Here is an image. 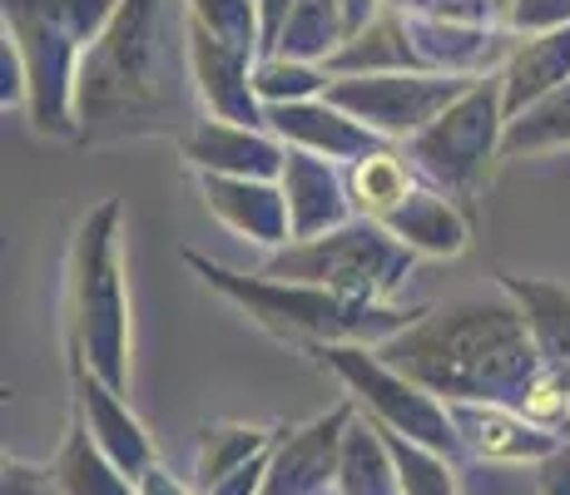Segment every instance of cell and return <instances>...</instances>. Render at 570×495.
I'll list each match as a JSON object with an SVG mask.
<instances>
[{"instance_id": "6da1fadb", "label": "cell", "mask_w": 570, "mask_h": 495, "mask_svg": "<svg viewBox=\"0 0 570 495\" xmlns=\"http://www.w3.org/2000/svg\"><path fill=\"white\" fill-rule=\"evenodd\" d=\"M179 10L174 0H119L109 26L80 60L75 80V119L85 145L129 135H174L184 139L194 119V65L189 30L179 40Z\"/></svg>"}, {"instance_id": "7a4b0ae2", "label": "cell", "mask_w": 570, "mask_h": 495, "mask_svg": "<svg viewBox=\"0 0 570 495\" xmlns=\"http://www.w3.org/2000/svg\"><path fill=\"white\" fill-rule=\"evenodd\" d=\"M377 357L442 402L501 406H521L531 377L546 367L521 307L487 297H462L442 313H422L407 333L382 343Z\"/></svg>"}, {"instance_id": "3957f363", "label": "cell", "mask_w": 570, "mask_h": 495, "mask_svg": "<svg viewBox=\"0 0 570 495\" xmlns=\"http://www.w3.org/2000/svg\"><path fill=\"white\" fill-rule=\"evenodd\" d=\"M194 268L204 273L224 297H234L258 327H268L273 337H288V343H353V347H382L397 333H407L426 307H387L377 297H347L333 293L323 283H288V278H244V273H228L218 263L199 258V253H184Z\"/></svg>"}, {"instance_id": "277c9868", "label": "cell", "mask_w": 570, "mask_h": 495, "mask_svg": "<svg viewBox=\"0 0 570 495\" xmlns=\"http://www.w3.org/2000/svg\"><path fill=\"white\" fill-rule=\"evenodd\" d=\"M119 0H0L6 36L26 65L30 125L55 139H80L75 119V80L95 36L109 26Z\"/></svg>"}, {"instance_id": "5b68a950", "label": "cell", "mask_w": 570, "mask_h": 495, "mask_svg": "<svg viewBox=\"0 0 570 495\" xmlns=\"http://www.w3.org/2000/svg\"><path fill=\"white\" fill-rule=\"evenodd\" d=\"M70 367L129 392V297L119 273V198L80 218L70 244Z\"/></svg>"}, {"instance_id": "8992f818", "label": "cell", "mask_w": 570, "mask_h": 495, "mask_svg": "<svg viewBox=\"0 0 570 495\" xmlns=\"http://www.w3.org/2000/svg\"><path fill=\"white\" fill-rule=\"evenodd\" d=\"M416 253L392 234L377 218H357V224H343L323 238H303V244H288L283 253L268 258V278H288V283H323L333 293L347 297H387L402 278L412 273Z\"/></svg>"}, {"instance_id": "52a82bcc", "label": "cell", "mask_w": 570, "mask_h": 495, "mask_svg": "<svg viewBox=\"0 0 570 495\" xmlns=\"http://www.w3.org/2000/svg\"><path fill=\"white\" fill-rule=\"evenodd\" d=\"M317 357L353 387V402L363 406L372 422H382L387 432L407 436V442L436 451V456H446V461L466 456V446H462V436H456V422H452L442 396L416 387L412 377H402V372L387 367L382 357H367V352L353 347V343H327V347H317Z\"/></svg>"}, {"instance_id": "ba28073f", "label": "cell", "mask_w": 570, "mask_h": 495, "mask_svg": "<svg viewBox=\"0 0 570 495\" xmlns=\"http://www.w3.org/2000/svg\"><path fill=\"white\" fill-rule=\"evenodd\" d=\"M481 75H442V70H392V75H333L323 99L343 115L363 119L382 139H412L432 119L462 99Z\"/></svg>"}, {"instance_id": "9c48e42d", "label": "cell", "mask_w": 570, "mask_h": 495, "mask_svg": "<svg viewBox=\"0 0 570 495\" xmlns=\"http://www.w3.org/2000/svg\"><path fill=\"white\" fill-rule=\"evenodd\" d=\"M501 135H507L501 80L481 75L442 119H432L422 135H412V159L426 179L446 184L452 194H476L481 174L501 154Z\"/></svg>"}, {"instance_id": "30bf717a", "label": "cell", "mask_w": 570, "mask_h": 495, "mask_svg": "<svg viewBox=\"0 0 570 495\" xmlns=\"http://www.w3.org/2000/svg\"><path fill=\"white\" fill-rule=\"evenodd\" d=\"M357 416V402L333 406L327 416L298 426V432H283L268 461V481L263 495H327L337 491V466H343V442L347 426Z\"/></svg>"}, {"instance_id": "8fae6325", "label": "cell", "mask_w": 570, "mask_h": 495, "mask_svg": "<svg viewBox=\"0 0 570 495\" xmlns=\"http://www.w3.org/2000/svg\"><path fill=\"white\" fill-rule=\"evenodd\" d=\"M189 30V65H194V85L199 99L214 119H234V125H263V99L254 90V55L218 40L214 30H204L199 20H184Z\"/></svg>"}, {"instance_id": "7c38bea8", "label": "cell", "mask_w": 570, "mask_h": 495, "mask_svg": "<svg viewBox=\"0 0 570 495\" xmlns=\"http://www.w3.org/2000/svg\"><path fill=\"white\" fill-rule=\"evenodd\" d=\"M446 412H452L466 456H476V461L535 466V461H546L566 442L561 432H546L531 416H521L517 406H501V402H446Z\"/></svg>"}, {"instance_id": "4fadbf2b", "label": "cell", "mask_w": 570, "mask_h": 495, "mask_svg": "<svg viewBox=\"0 0 570 495\" xmlns=\"http://www.w3.org/2000/svg\"><path fill=\"white\" fill-rule=\"evenodd\" d=\"M75 406H80V422L90 426V436L100 442V451L125 471L129 481H139L155 461V442H149L145 422L129 412L125 392H115L109 382H100L95 372L75 367Z\"/></svg>"}, {"instance_id": "5bb4252c", "label": "cell", "mask_w": 570, "mask_h": 495, "mask_svg": "<svg viewBox=\"0 0 570 495\" xmlns=\"http://www.w3.org/2000/svg\"><path fill=\"white\" fill-rule=\"evenodd\" d=\"M179 149L199 174H228V179H283L288 164V149L234 119H199L179 139Z\"/></svg>"}, {"instance_id": "9a60e30c", "label": "cell", "mask_w": 570, "mask_h": 495, "mask_svg": "<svg viewBox=\"0 0 570 495\" xmlns=\"http://www.w3.org/2000/svg\"><path fill=\"white\" fill-rule=\"evenodd\" d=\"M263 125L273 135H283L288 145L313 149L323 159H367V154L382 149V135H372L363 119L343 115L337 105L317 99H288V105H263Z\"/></svg>"}, {"instance_id": "2e32d148", "label": "cell", "mask_w": 570, "mask_h": 495, "mask_svg": "<svg viewBox=\"0 0 570 495\" xmlns=\"http://www.w3.org/2000/svg\"><path fill=\"white\" fill-rule=\"evenodd\" d=\"M283 194H288V218H293V244L303 238H323L333 228L353 224V204H347L343 179H337L333 159L313 149H288V164H283Z\"/></svg>"}, {"instance_id": "e0dca14e", "label": "cell", "mask_w": 570, "mask_h": 495, "mask_svg": "<svg viewBox=\"0 0 570 495\" xmlns=\"http://www.w3.org/2000/svg\"><path fill=\"white\" fill-rule=\"evenodd\" d=\"M204 198L234 234L254 238V244H263V248H288L293 244V218H288V194H283V184L204 174Z\"/></svg>"}, {"instance_id": "ac0fdd59", "label": "cell", "mask_w": 570, "mask_h": 495, "mask_svg": "<svg viewBox=\"0 0 570 495\" xmlns=\"http://www.w3.org/2000/svg\"><path fill=\"white\" fill-rule=\"evenodd\" d=\"M561 85H570V26L541 30V36H525L511 46L507 65H501V109L507 119H517Z\"/></svg>"}, {"instance_id": "d6986e66", "label": "cell", "mask_w": 570, "mask_h": 495, "mask_svg": "<svg viewBox=\"0 0 570 495\" xmlns=\"http://www.w3.org/2000/svg\"><path fill=\"white\" fill-rule=\"evenodd\" d=\"M323 70L327 75H392V70H432V65L416 50L407 16L402 10H377Z\"/></svg>"}, {"instance_id": "ffe728a7", "label": "cell", "mask_w": 570, "mask_h": 495, "mask_svg": "<svg viewBox=\"0 0 570 495\" xmlns=\"http://www.w3.org/2000/svg\"><path fill=\"white\" fill-rule=\"evenodd\" d=\"M501 288L517 297L541 362L570 377V288H556V283L541 278H517V273H501Z\"/></svg>"}, {"instance_id": "44dd1931", "label": "cell", "mask_w": 570, "mask_h": 495, "mask_svg": "<svg viewBox=\"0 0 570 495\" xmlns=\"http://www.w3.org/2000/svg\"><path fill=\"white\" fill-rule=\"evenodd\" d=\"M50 471H55L60 495H139V481H129L125 471L105 456L85 422H75L70 432H65Z\"/></svg>"}, {"instance_id": "7402d4cb", "label": "cell", "mask_w": 570, "mask_h": 495, "mask_svg": "<svg viewBox=\"0 0 570 495\" xmlns=\"http://www.w3.org/2000/svg\"><path fill=\"white\" fill-rule=\"evenodd\" d=\"M387 228L412 253H432V258H456L471 238V228H466V218L456 214V204L442 194H432V189H416L407 204L387 218Z\"/></svg>"}, {"instance_id": "603a6c76", "label": "cell", "mask_w": 570, "mask_h": 495, "mask_svg": "<svg viewBox=\"0 0 570 495\" xmlns=\"http://www.w3.org/2000/svg\"><path fill=\"white\" fill-rule=\"evenodd\" d=\"M337 495H402L397 456L387 446V432L363 412L353 416L343 442V466H337Z\"/></svg>"}, {"instance_id": "cb8c5ba5", "label": "cell", "mask_w": 570, "mask_h": 495, "mask_svg": "<svg viewBox=\"0 0 570 495\" xmlns=\"http://www.w3.org/2000/svg\"><path fill=\"white\" fill-rule=\"evenodd\" d=\"M283 432H268V426H244V422H218V426H204V442H199V461H194V481L199 491L218 486L224 476H234L238 466L248 461L268 456L278 446Z\"/></svg>"}, {"instance_id": "d4e9b609", "label": "cell", "mask_w": 570, "mask_h": 495, "mask_svg": "<svg viewBox=\"0 0 570 495\" xmlns=\"http://www.w3.org/2000/svg\"><path fill=\"white\" fill-rule=\"evenodd\" d=\"M347 194H353V204H357V214H363V218L387 224V218L397 214V208L407 204L416 189H412V169H407V164H402L392 149H377V154H367V159L353 164Z\"/></svg>"}, {"instance_id": "484cf974", "label": "cell", "mask_w": 570, "mask_h": 495, "mask_svg": "<svg viewBox=\"0 0 570 495\" xmlns=\"http://www.w3.org/2000/svg\"><path fill=\"white\" fill-rule=\"evenodd\" d=\"M566 145H570V85L535 99L525 115L507 119L501 159H521V154H546V149H566Z\"/></svg>"}, {"instance_id": "4316f807", "label": "cell", "mask_w": 570, "mask_h": 495, "mask_svg": "<svg viewBox=\"0 0 570 495\" xmlns=\"http://www.w3.org/2000/svg\"><path fill=\"white\" fill-rule=\"evenodd\" d=\"M254 90L263 105H288V99H317L327 90V70L288 55H263L254 65Z\"/></svg>"}, {"instance_id": "83f0119b", "label": "cell", "mask_w": 570, "mask_h": 495, "mask_svg": "<svg viewBox=\"0 0 570 495\" xmlns=\"http://www.w3.org/2000/svg\"><path fill=\"white\" fill-rule=\"evenodd\" d=\"M184 10H189L204 30H214L218 40H228V46H238L248 55L263 50L258 0H184Z\"/></svg>"}, {"instance_id": "f1b7e54d", "label": "cell", "mask_w": 570, "mask_h": 495, "mask_svg": "<svg viewBox=\"0 0 570 495\" xmlns=\"http://www.w3.org/2000/svg\"><path fill=\"white\" fill-rule=\"evenodd\" d=\"M511 30H525V36H541V30H561L570 26V0H517L511 6Z\"/></svg>"}, {"instance_id": "f546056e", "label": "cell", "mask_w": 570, "mask_h": 495, "mask_svg": "<svg viewBox=\"0 0 570 495\" xmlns=\"http://www.w3.org/2000/svg\"><path fill=\"white\" fill-rule=\"evenodd\" d=\"M0 495H60L50 466H30V461H6L0 471Z\"/></svg>"}, {"instance_id": "4dcf8cb0", "label": "cell", "mask_w": 570, "mask_h": 495, "mask_svg": "<svg viewBox=\"0 0 570 495\" xmlns=\"http://www.w3.org/2000/svg\"><path fill=\"white\" fill-rule=\"evenodd\" d=\"M535 491L541 495H570V432L551 456L535 461Z\"/></svg>"}, {"instance_id": "1f68e13d", "label": "cell", "mask_w": 570, "mask_h": 495, "mask_svg": "<svg viewBox=\"0 0 570 495\" xmlns=\"http://www.w3.org/2000/svg\"><path fill=\"white\" fill-rule=\"evenodd\" d=\"M268 461H273V451L268 456H258V461H248V466H238L234 476H224L218 486H208L199 495H263V481H268Z\"/></svg>"}, {"instance_id": "d6a6232c", "label": "cell", "mask_w": 570, "mask_h": 495, "mask_svg": "<svg viewBox=\"0 0 570 495\" xmlns=\"http://www.w3.org/2000/svg\"><path fill=\"white\" fill-rule=\"evenodd\" d=\"M293 6H298V0H258V30H263V50H268V55H273V46H278V36H283V26H288Z\"/></svg>"}, {"instance_id": "836d02e7", "label": "cell", "mask_w": 570, "mask_h": 495, "mask_svg": "<svg viewBox=\"0 0 570 495\" xmlns=\"http://www.w3.org/2000/svg\"><path fill=\"white\" fill-rule=\"evenodd\" d=\"M139 495H189V486H184L179 476H169L164 466H149L145 476H139Z\"/></svg>"}, {"instance_id": "e575fe53", "label": "cell", "mask_w": 570, "mask_h": 495, "mask_svg": "<svg viewBox=\"0 0 570 495\" xmlns=\"http://www.w3.org/2000/svg\"><path fill=\"white\" fill-rule=\"evenodd\" d=\"M377 6H382V0H343V16H347V40H353V36L367 26L372 16H377Z\"/></svg>"}, {"instance_id": "d590c367", "label": "cell", "mask_w": 570, "mask_h": 495, "mask_svg": "<svg viewBox=\"0 0 570 495\" xmlns=\"http://www.w3.org/2000/svg\"><path fill=\"white\" fill-rule=\"evenodd\" d=\"M333 495H337V491H333Z\"/></svg>"}]
</instances>
